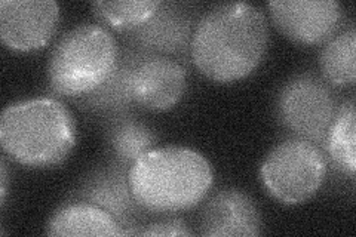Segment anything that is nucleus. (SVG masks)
Returning <instances> with one entry per match:
<instances>
[{"label": "nucleus", "mask_w": 356, "mask_h": 237, "mask_svg": "<svg viewBox=\"0 0 356 237\" xmlns=\"http://www.w3.org/2000/svg\"><path fill=\"white\" fill-rule=\"evenodd\" d=\"M269 43L261 9L250 3L217 5L200 18L192 36V60L209 81L230 83L250 76Z\"/></svg>", "instance_id": "obj_1"}, {"label": "nucleus", "mask_w": 356, "mask_h": 237, "mask_svg": "<svg viewBox=\"0 0 356 237\" xmlns=\"http://www.w3.org/2000/svg\"><path fill=\"white\" fill-rule=\"evenodd\" d=\"M131 193L152 212H180L197 206L213 186V167L187 147L152 149L128 171Z\"/></svg>", "instance_id": "obj_2"}, {"label": "nucleus", "mask_w": 356, "mask_h": 237, "mask_svg": "<svg viewBox=\"0 0 356 237\" xmlns=\"http://www.w3.org/2000/svg\"><path fill=\"white\" fill-rule=\"evenodd\" d=\"M3 152L22 166L52 167L70 156L76 123L67 107L54 98L18 101L0 117Z\"/></svg>", "instance_id": "obj_3"}, {"label": "nucleus", "mask_w": 356, "mask_h": 237, "mask_svg": "<svg viewBox=\"0 0 356 237\" xmlns=\"http://www.w3.org/2000/svg\"><path fill=\"white\" fill-rule=\"evenodd\" d=\"M118 65V47L110 31L97 24H82L57 42L48 64L52 91L81 97L102 88Z\"/></svg>", "instance_id": "obj_4"}, {"label": "nucleus", "mask_w": 356, "mask_h": 237, "mask_svg": "<svg viewBox=\"0 0 356 237\" xmlns=\"http://www.w3.org/2000/svg\"><path fill=\"white\" fill-rule=\"evenodd\" d=\"M327 175V159L319 147L303 138L277 144L260 166L261 183L275 200L300 205L314 197Z\"/></svg>", "instance_id": "obj_5"}, {"label": "nucleus", "mask_w": 356, "mask_h": 237, "mask_svg": "<svg viewBox=\"0 0 356 237\" xmlns=\"http://www.w3.org/2000/svg\"><path fill=\"white\" fill-rule=\"evenodd\" d=\"M277 117L282 125L312 142L325 141L336 116V103L327 85L314 74H298L286 82L277 97Z\"/></svg>", "instance_id": "obj_6"}, {"label": "nucleus", "mask_w": 356, "mask_h": 237, "mask_svg": "<svg viewBox=\"0 0 356 237\" xmlns=\"http://www.w3.org/2000/svg\"><path fill=\"white\" fill-rule=\"evenodd\" d=\"M60 6L54 0H2L0 38L18 52L43 48L57 30Z\"/></svg>", "instance_id": "obj_7"}, {"label": "nucleus", "mask_w": 356, "mask_h": 237, "mask_svg": "<svg viewBox=\"0 0 356 237\" xmlns=\"http://www.w3.org/2000/svg\"><path fill=\"white\" fill-rule=\"evenodd\" d=\"M275 26L300 44L327 40L340 26L341 6L336 0H281L267 3Z\"/></svg>", "instance_id": "obj_8"}, {"label": "nucleus", "mask_w": 356, "mask_h": 237, "mask_svg": "<svg viewBox=\"0 0 356 237\" xmlns=\"http://www.w3.org/2000/svg\"><path fill=\"white\" fill-rule=\"evenodd\" d=\"M186 91V70L165 58L149 56L138 61L131 79V97L138 106L152 111L171 110Z\"/></svg>", "instance_id": "obj_9"}, {"label": "nucleus", "mask_w": 356, "mask_h": 237, "mask_svg": "<svg viewBox=\"0 0 356 237\" xmlns=\"http://www.w3.org/2000/svg\"><path fill=\"white\" fill-rule=\"evenodd\" d=\"M207 237H252L261 234V217L252 199L241 190H221L209 199L199 218Z\"/></svg>", "instance_id": "obj_10"}, {"label": "nucleus", "mask_w": 356, "mask_h": 237, "mask_svg": "<svg viewBox=\"0 0 356 237\" xmlns=\"http://www.w3.org/2000/svg\"><path fill=\"white\" fill-rule=\"evenodd\" d=\"M48 236H127V230L106 209L91 202L61 206L47 224Z\"/></svg>", "instance_id": "obj_11"}, {"label": "nucleus", "mask_w": 356, "mask_h": 237, "mask_svg": "<svg viewBox=\"0 0 356 237\" xmlns=\"http://www.w3.org/2000/svg\"><path fill=\"white\" fill-rule=\"evenodd\" d=\"M81 193L94 205L111 213L119 224L132 221L138 206L131 193L128 174L125 175L122 169L119 171L116 167L97 172L88 179Z\"/></svg>", "instance_id": "obj_12"}, {"label": "nucleus", "mask_w": 356, "mask_h": 237, "mask_svg": "<svg viewBox=\"0 0 356 237\" xmlns=\"http://www.w3.org/2000/svg\"><path fill=\"white\" fill-rule=\"evenodd\" d=\"M356 113L355 101L344 103L334 116L325 137L327 152L331 161L344 174L356 172Z\"/></svg>", "instance_id": "obj_13"}, {"label": "nucleus", "mask_w": 356, "mask_h": 237, "mask_svg": "<svg viewBox=\"0 0 356 237\" xmlns=\"http://www.w3.org/2000/svg\"><path fill=\"white\" fill-rule=\"evenodd\" d=\"M321 70L327 81L339 88L356 82V31L349 28L331 39L321 52Z\"/></svg>", "instance_id": "obj_14"}, {"label": "nucleus", "mask_w": 356, "mask_h": 237, "mask_svg": "<svg viewBox=\"0 0 356 237\" xmlns=\"http://www.w3.org/2000/svg\"><path fill=\"white\" fill-rule=\"evenodd\" d=\"M136 30L141 44L162 52L180 51L188 38L187 21L175 14V10L162 13L161 8L147 22Z\"/></svg>", "instance_id": "obj_15"}, {"label": "nucleus", "mask_w": 356, "mask_h": 237, "mask_svg": "<svg viewBox=\"0 0 356 237\" xmlns=\"http://www.w3.org/2000/svg\"><path fill=\"white\" fill-rule=\"evenodd\" d=\"M159 0H119V2H94L98 18L116 30H136L147 22L161 8Z\"/></svg>", "instance_id": "obj_16"}, {"label": "nucleus", "mask_w": 356, "mask_h": 237, "mask_svg": "<svg viewBox=\"0 0 356 237\" xmlns=\"http://www.w3.org/2000/svg\"><path fill=\"white\" fill-rule=\"evenodd\" d=\"M154 133L134 119H122L110 131V145L120 163H136L143 154L152 150Z\"/></svg>", "instance_id": "obj_17"}, {"label": "nucleus", "mask_w": 356, "mask_h": 237, "mask_svg": "<svg viewBox=\"0 0 356 237\" xmlns=\"http://www.w3.org/2000/svg\"><path fill=\"white\" fill-rule=\"evenodd\" d=\"M141 236H191L192 231L186 227L181 220L170 218L150 224L146 230L138 231Z\"/></svg>", "instance_id": "obj_18"}, {"label": "nucleus", "mask_w": 356, "mask_h": 237, "mask_svg": "<svg viewBox=\"0 0 356 237\" xmlns=\"http://www.w3.org/2000/svg\"><path fill=\"white\" fill-rule=\"evenodd\" d=\"M0 171H2V175H0V179H2V187H0V193H2V206H3L5 199H6V186H8V167H6L5 159H2Z\"/></svg>", "instance_id": "obj_19"}]
</instances>
